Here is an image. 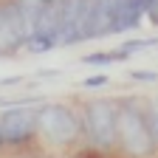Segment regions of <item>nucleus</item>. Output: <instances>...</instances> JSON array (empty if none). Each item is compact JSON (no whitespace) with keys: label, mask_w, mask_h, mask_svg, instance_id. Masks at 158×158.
Wrapping results in <instances>:
<instances>
[{"label":"nucleus","mask_w":158,"mask_h":158,"mask_svg":"<svg viewBox=\"0 0 158 158\" xmlns=\"http://www.w3.org/2000/svg\"><path fill=\"white\" fill-rule=\"evenodd\" d=\"M90 3H105V0H90Z\"/></svg>","instance_id":"12"},{"label":"nucleus","mask_w":158,"mask_h":158,"mask_svg":"<svg viewBox=\"0 0 158 158\" xmlns=\"http://www.w3.org/2000/svg\"><path fill=\"white\" fill-rule=\"evenodd\" d=\"M116 122H118V105H113L110 99H93L85 107L82 130L93 147L107 150L116 144Z\"/></svg>","instance_id":"2"},{"label":"nucleus","mask_w":158,"mask_h":158,"mask_svg":"<svg viewBox=\"0 0 158 158\" xmlns=\"http://www.w3.org/2000/svg\"><path fill=\"white\" fill-rule=\"evenodd\" d=\"M26 23H23V11H20L17 0L0 3V51H11L26 45Z\"/></svg>","instance_id":"5"},{"label":"nucleus","mask_w":158,"mask_h":158,"mask_svg":"<svg viewBox=\"0 0 158 158\" xmlns=\"http://www.w3.org/2000/svg\"><path fill=\"white\" fill-rule=\"evenodd\" d=\"M82 85L85 88H102V85H107V76H88Z\"/></svg>","instance_id":"11"},{"label":"nucleus","mask_w":158,"mask_h":158,"mask_svg":"<svg viewBox=\"0 0 158 158\" xmlns=\"http://www.w3.org/2000/svg\"><path fill=\"white\" fill-rule=\"evenodd\" d=\"M147 45H158V40H133V43H124V45H122V51H118V56L127 59L130 54L141 51V48H147Z\"/></svg>","instance_id":"7"},{"label":"nucleus","mask_w":158,"mask_h":158,"mask_svg":"<svg viewBox=\"0 0 158 158\" xmlns=\"http://www.w3.org/2000/svg\"><path fill=\"white\" fill-rule=\"evenodd\" d=\"M37 133V110L20 105L0 113V135L6 144H28Z\"/></svg>","instance_id":"4"},{"label":"nucleus","mask_w":158,"mask_h":158,"mask_svg":"<svg viewBox=\"0 0 158 158\" xmlns=\"http://www.w3.org/2000/svg\"><path fill=\"white\" fill-rule=\"evenodd\" d=\"M56 45V40L48 37V34H28L26 37V48L34 51V54H43V51H51Z\"/></svg>","instance_id":"6"},{"label":"nucleus","mask_w":158,"mask_h":158,"mask_svg":"<svg viewBox=\"0 0 158 158\" xmlns=\"http://www.w3.org/2000/svg\"><path fill=\"white\" fill-rule=\"evenodd\" d=\"M37 133L51 144H71L82 133V122L65 105H43L37 110Z\"/></svg>","instance_id":"3"},{"label":"nucleus","mask_w":158,"mask_h":158,"mask_svg":"<svg viewBox=\"0 0 158 158\" xmlns=\"http://www.w3.org/2000/svg\"><path fill=\"white\" fill-rule=\"evenodd\" d=\"M130 76L138 82H158V71H133Z\"/></svg>","instance_id":"9"},{"label":"nucleus","mask_w":158,"mask_h":158,"mask_svg":"<svg viewBox=\"0 0 158 158\" xmlns=\"http://www.w3.org/2000/svg\"><path fill=\"white\" fill-rule=\"evenodd\" d=\"M116 59H122V56L118 54H90V56H85V62L88 65H110Z\"/></svg>","instance_id":"8"},{"label":"nucleus","mask_w":158,"mask_h":158,"mask_svg":"<svg viewBox=\"0 0 158 158\" xmlns=\"http://www.w3.org/2000/svg\"><path fill=\"white\" fill-rule=\"evenodd\" d=\"M3 144H6V141H3V135H0V147H3Z\"/></svg>","instance_id":"13"},{"label":"nucleus","mask_w":158,"mask_h":158,"mask_svg":"<svg viewBox=\"0 0 158 158\" xmlns=\"http://www.w3.org/2000/svg\"><path fill=\"white\" fill-rule=\"evenodd\" d=\"M147 124H150V130H152V138H155V144H158V110L147 113Z\"/></svg>","instance_id":"10"},{"label":"nucleus","mask_w":158,"mask_h":158,"mask_svg":"<svg viewBox=\"0 0 158 158\" xmlns=\"http://www.w3.org/2000/svg\"><path fill=\"white\" fill-rule=\"evenodd\" d=\"M116 144H122L130 155H147L155 147L152 130L147 124V113H141L133 105L118 107V122H116Z\"/></svg>","instance_id":"1"}]
</instances>
